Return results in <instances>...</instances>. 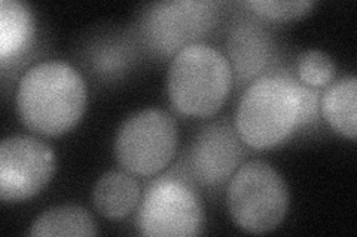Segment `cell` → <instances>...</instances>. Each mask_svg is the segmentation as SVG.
Segmentation results:
<instances>
[{
    "mask_svg": "<svg viewBox=\"0 0 357 237\" xmlns=\"http://www.w3.org/2000/svg\"><path fill=\"white\" fill-rule=\"evenodd\" d=\"M86 83L75 67L63 61L33 65L20 79L15 104L24 125L45 137L72 131L84 116Z\"/></svg>",
    "mask_w": 357,
    "mask_h": 237,
    "instance_id": "6da1fadb",
    "label": "cell"
},
{
    "mask_svg": "<svg viewBox=\"0 0 357 237\" xmlns=\"http://www.w3.org/2000/svg\"><path fill=\"white\" fill-rule=\"evenodd\" d=\"M299 83L287 73L256 77L243 92L234 128L256 150L273 149L298 129Z\"/></svg>",
    "mask_w": 357,
    "mask_h": 237,
    "instance_id": "7a4b0ae2",
    "label": "cell"
},
{
    "mask_svg": "<svg viewBox=\"0 0 357 237\" xmlns=\"http://www.w3.org/2000/svg\"><path fill=\"white\" fill-rule=\"evenodd\" d=\"M234 81L229 60L207 43L178 51L167 74V91L174 108L185 116L210 117L225 103Z\"/></svg>",
    "mask_w": 357,
    "mask_h": 237,
    "instance_id": "3957f363",
    "label": "cell"
},
{
    "mask_svg": "<svg viewBox=\"0 0 357 237\" xmlns=\"http://www.w3.org/2000/svg\"><path fill=\"white\" fill-rule=\"evenodd\" d=\"M228 211L241 230L262 234L277 229L286 218L290 191L275 167L262 161L243 165L228 187Z\"/></svg>",
    "mask_w": 357,
    "mask_h": 237,
    "instance_id": "277c9868",
    "label": "cell"
},
{
    "mask_svg": "<svg viewBox=\"0 0 357 237\" xmlns=\"http://www.w3.org/2000/svg\"><path fill=\"white\" fill-rule=\"evenodd\" d=\"M177 142V123L169 113L161 108H144L119 126L114 153L116 162L128 174L152 177L173 161Z\"/></svg>",
    "mask_w": 357,
    "mask_h": 237,
    "instance_id": "5b68a950",
    "label": "cell"
},
{
    "mask_svg": "<svg viewBox=\"0 0 357 237\" xmlns=\"http://www.w3.org/2000/svg\"><path fill=\"white\" fill-rule=\"evenodd\" d=\"M204 225V209L195 191L183 179L158 178L140 202L136 227L142 236L192 237Z\"/></svg>",
    "mask_w": 357,
    "mask_h": 237,
    "instance_id": "8992f818",
    "label": "cell"
},
{
    "mask_svg": "<svg viewBox=\"0 0 357 237\" xmlns=\"http://www.w3.org/2000/svg\"><path fill=\"white\" fill-rule=\"evenodd\" d=\"M218 18L219 3L208 0L153 3L143 18V35L156 52L176 55L208 33Z\"/></svg>",
    "mask_w": 357,
    "mask_h": 237,
    "instance_id": "52a82bcc",
    "label": "cell"
},
{
    "mask_svg": "<svg viewBox=\"0 0 357 237\" xmlns=\"http://www.w3.org/2000/svg\"><path fill=\"white\" fill-rule=\"evenodd\" d=\"M55 172L51 147L29 135H14L0 144V199L22 202L48 186Z\"/></svg>",
    "mask_w": 357,
    "mask_h": 237,
    "instance_id": "ba28073f",
    "label": "cell"
},
{
    "mask_svg": "<svg viewBox=\"0 0 357 237\" xmlns=\"http://www.w3.org/2000/svg\"><path fill=\"white\" fill-rule=\"evenodd\" d=\"M236 128L218 120L201 129L189 154V167L197 181L204 186H219L236 172L243 147Z\"/></svg>",
    "mask_w": 357,
    "mask_h": 237,
    "instance_id": "9c48e42d",
    "label": "cell"
},
{
    "mask_svg": "<svg viewBox=\"0 0 357 237\" xmlns=\"http://www.w3.org/2000/svg\"><path fill=\"white\" fill-rule=\"evenodd\" d=\"M228 51L232 73L240 82H245L258 76L270 61L271 40L261 27L241 22L231 33Z\"/></svg>",
    "mask_w": 357,
    "mask_h": 237,
    "instance_id": "30bf717a",
    "label": "cell"
},
{
    "mask_svg": "<svg viewBox=\"0 0 357 237\" xmlns=\"http://www.w3.org/2000/svg\"><path fill=\"white\" fill-rule=\"evenodd\" d=\"M35 35V19L29 6L18 0L0 2V63L5 67L29 49Z\"/></svg>",
    "mask_w": 357,
    "mask_h": 237,
    "instance_id": "8fae6325",
    "label": "cell"
},
{
    "mask_svg": "<svg viewBox=\"0 0 357 237\" xmlns=\"http://www.w3.org/2000/svg\"><path fill=\"white\" fill-rule=\"evenodd\" d=\"M139 199L140 187L127 171L103 174L93 190L94 208L109 220L126 218L137 206Z\"/></svg>",
    "mask_w": 357,
    "mask_h": 237,
    "instance_id": "7c38bea8",
    "label": "cell"
},
{
    "mask_svg": "<svg viewBox=\"0 0 357 237\" xmlns=\"http://www.w3.org/2000/svg\"><path fill=\"white\" fill-rule=\"evenodd\" d=\"M321 113L329 126L345 138L357 137V79L342 77L328 86L321 97Z\"/></svg>",
    "mask_w": 357,
    "mask_h": 237,
    "instance_id": "4fadbf2b",
    "label": "cell"
},
{
    "mask_svg": "<svg viewBox=\"0 0 357 237\" xmlns=\"http://www.w3.org/2000/svg\"><path fill=\"white\" fill-rule=\"evenodd\" d=\"M97 224L89 212L76 205L52 208L31 224L30 236H96Z\"/></svg>",
    "mask_w": 357,
    "mask_h": 237,
    "instance_id": "5bb4252c",
    "label": "cell"
},
{
    "mask_svg": "<svg viewBox=\"0 0 357 237\" xmlns=\"http://www.w3.org/2000/svg\"><path fill=\"white\" fill-rule=\"evenodd\" d=\"M296 70L299 79L310 88L328 86L337 73L333 60L331 56L319 49H311L304 52L298 58Z\"/></svg>",
    "mask_w": 357,
    "mask_h": 237,
    "instance_id": "9a60e30c",
    "label": "cell"
},
{
    "mask_svg": "<svg viewBox=\"0 0 357 237\" xmlns=\"http://www.w3.org/2000/svg\"><path fill=\"white\" fill-rule=\"evenodd\" d=\"M253 14L270 21L303 18L316 6L314 0H248L243 3Z\"/></svg>",
    "mask_w": 357,
    "mask_h": 237,
    "instance_id": "2e32d148",
    "label": "cell"
},
{
    "mask_svg": "<svg viewBox=\"0 0 357 237\" xmlns=\"http://www.w3.org/2000/svg\"><path fill=\"white\" fill-rule=\"evenodd\" d=\"M319 113V95L314 88L299 83V116L298 128H304L316 122Z\"/></svg>",
    "mask_w": 357,
    "mask_h": 237,
    "instance_id": "e0dca14e",
    "label": "cell"
}]
</instances>
